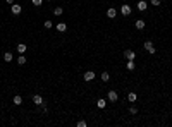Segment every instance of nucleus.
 I'll list each match as a JSON object with an SVG mask.
<instances>
[{"label":"nucleus","mask_w":172,"mask_h":127,"mask_svg":"<svg viewBox=\"0 0 172 127\" xmlns=\"http://www.w3.org/2000/svg\"><path fill=\"white\" fill-rule=\"evenodd\" d=\"M117 100H119V94H117V91L110 89L109 93H107V101H112V103H115Z\"/></svg>","instance_id":"1"},{"label":"nucleus","mask_w":172,"mask_h":127,"mask_svg":"<svg viewBox=\"0 0 172 127\" xmlns=\"http://www.w3.org/2000/svg\"><path fill=\"white\" fill-rule=\"evenodd\" d=\"M143 48H145V50H146L148 53H151V55L155 53V47H153V43H151L150 40H146L145 43H143Z\"/></svg>","instance_id":"2"},{"label":"nucleus","mask_w":172,"mask_h":127,"mask_svg":"<svg viewBox=\"0 0 172 127\" xmlns=\"http://www.w3.org/2000/svg\"><path fill=\"white\" fill-rule=\"evenodd\" d=\"M96 77V74L93 72V70H86V72H84V76H83V79L86 81V83H90V81H93Z\"/></svg>","instance_id":"3"},{"label":"nucleus","mask_w":172,"mask_h":127,"mask_svg":"<svg viewBox=\"0 0 172 127\" xmlns=\"http://www.w3.org/2000/svg\"><path fill=\"white\" fill-rule=\"evenodd\" d=\"M11 12H12L14 16H19V14L22 12V7H21L19 4H12V5H11Z\"/></svg>","instance_id":"4"},{"label":"nucleus","mask_w":172,"mask_h":127,"mask_svg":"<svg viewBox=\"0 0 172 127\" xmlns=\"http://www.w3.org/2000/svg\"><path fill=\"white\" fill-rule=\"evenodd\" d=\"M131 12H132V9H131V5H121V14L122 16H131Z\"/></svg>","instance_id":"5"},{"label":"nucleus","mask_w":172,"mask_h":127,"mask_svg":"<svg viewBox=\"0 0 172 127\" xmlns=\"http://www.w3.org/2000/svg\"><path fill=\"white\" fill-rule=\"evenodd\" d=\"M124 58H126V60H134V58H136V53H134L132 50H126V52H124Z\"/></svg>","instance_id":"6"},{"label":"nucleus","mask_w":172,"mask_h":127,"mask_svg":"<svg viewBox=\"0 0 172 127\" xmlns=\"http://www.w3.org/2000/svg\"><path fill=\"white\" fill-rule=\"evenodd\" d=\"M136 9H138V11H146V9H148V4L145 2V0H139L138 4H136Z\"/></svg>","instance_id":"7"},{"label":"nucleus","mask_w":172,"mask_h":127,"mask_svg":"<svg viewBox=\"0 0 172 127\" xmlns=\"http://www.w3.org/2000/svg\"><path fill=\"white\" fill-rule=\"evenodd\" d=\"M134 26H136V29H139V31H143V29H145V26H146V22L143 21V19H138V21L134 22Z\"/></svg>","instance_id":"8"},{"label":"nucleus","mask_w":172,"mask_h":127,"mask_svg":"<svg viewBox=\"0 0 172 127\" xmlns=\"http://www.w3.org/2000/svg\"><path fill=\"white\" fill-rule=\"evenodd\" d=\"M55 28H57V31H59V33H66V31H67V24H66V22H59Z\"/></svg>","instance_id":"9"},{"label":"nucleus","mask_w":172,"mask_h":127,"mask_svg":"<svg viewBox=\"0 0 172 127\" xmlns=\"http://www.w3.org/2000/svg\"><path fill=\"white\" fill-rule=\"evenodd\" d=\"M115 16H117V11H115L114 7H110L109 11H107V17L109 19H115Z\"/></svg>","instance_id":"10"},{"label":"nucleus","mask_w":172,"mask_h":127,"mask_svg":"<svg viewBox=\"0 0 172 127\" xmlns=\"http://www.w3.org/2000/svg\"><path fill=\"white\" fill-rule=\"evenodd\" d=\"M31 100H33V103H35L36 106H38V105H41V103H45V101H43V98H41L40 94H35V96H33Z\"/></svg>","instance_id":"11"},{"label":"nucleus","mask_w":172,"mask_h":127,"mask_svg":"<svg viewBox=\"0 0 172 127\" xmlns=\"http://www.w3.org/2000/svg\"><path fill=\"white\" fill-rule=\"evenodd\" d=\"M126 67H127V70H129V72H132V70L136 69V64H134V60H127Z\"/></svg>","instance_id":"12"},{"label":"nucleus","mask_w":172,"mask_h":127,"mask_svg":"<svg viewBox=\"0 0 172 127\" xmlns=\"http://www.w3.org/2000/svg\"><path fill=\"white\" fill-rule=\"evenodd\" d=\"M26 62H28V58H26L24 55L21 53V55H19V57H17V64H19V65H24Z\"/></svg>","instance_id":"13"},{"label":"nucleus","mask_w":172,"mask_h":127,"mask_svg":"<svg viewBox=\"0 0 172 127\" xmlns=\"http://www.w3.org/2000/svg\"><path fill=\"white\" fill-rule=\"evenodd\" d=\"M12 103L19 106V105H21V103H22V98H21V96H19V94H16L14 98H12Z\"/></svg>","instance_id":"14"},{"label":"nucleus","mask_w":172,"mask_h":127,"mask_svg":"<svg viewBox=\"0 0 172 127\" xmlns=\"http://www.w3.org/2000/svg\"><path fill=\"white\" fill-rule=\"evenodd\" d=\"M62 14H64V9H62V7H55V9H53V16H57V17H60Z\"/></svg>","instance_id":"15"},{"label":"nucleus","mask_w":172,"mask_h":127,"mask_svg":"<svg viewBox=\"0 0 172 127\" xmlns=\"http://www.w3.org/2000/svg\"><path fill=\"white\" fill-rule=\"evenodd\" d=\"M96 106H98V108H105V106H107V100L100 98L98 101H96Z\"/></svg>","instance_id":"16"},{"label":"nucleus","mask_w":172,"mask_h":127,"mask_svg":"<svg viewBox=\"0 0 172 127\" xmlns=\"http://www.w3.org/2000/svg\"><path fill=\"white\" fill-rule=\"evenodd\" d=\"M26 50H28V47H26L24 43H17V52L19 53H24Z\"/></svg>","instance_id":"17"},{"label":"nucleus","mask_w":172,"mask_h":127,"mask_svg":"<svg viewBox=\"0 0 172 127\" xmlns=\"http://www.w3.org/2000/svg\"><path fill=\"white\" fill-rule=\"evenodd\" d=\"M12 58H14V57H12L11 52H5V53H4V62H12Z\"/></svg>","instance_id":"18"},{"label":"nucleus","mask_w":172,"mask_h":127,"mask_svg":"<svg viewBox=\"0 0 172 127\" xmlns=\"http://www.w3.org/2000/svg\"><path fill=\"white\" fill-rule=\"evenodd\" d=\"M100 79H102L103 83H107V81L110 79V74L109 72H102V74H100Z\"/></svg>","instance_id":"19"},{"label":"nucleus","mask_w":172,"mask_h":127,"mask_svg":"<svg viewBox=\"0 0 172 127\" xmlns=\"http://www.w3.org/2000/svg\"><path fill=\"white\" fill-rule=\"evenodd\" d=\"M127 100H129V101H136V100H138L136 93H129V94H127Z\"/></svg>","instance_id":"20"},{"label":"nucleus","mask_w":172,"mask_h":127,"mask_svg":"<svg viewBox=\"0 0 172 127\" xmlns=\"http://www.w3.org/2000/svg\"><path fill=\"white\" fill-rule=\"evenodd\" d=\"M53 28V22L50 21V19H47V21H45V29H52Z\"/></svg>","instance_id":"21"},{"label":"nucleus","mask_w":172,"mask_h":127,"mask_svg":"<svg viewBox=\"0 0 172 127\" xmlns=\"http://www.w3.org/2000/svg\"><path fill=\"white\" fill-rule=\"evenodd\" d=\"M31 2H33V5H35V7H40V5L43 4V0H31Z\"/></svg>","instance_id":"22"},{"label":"nucleus","mask_w":172,"mask_h":127,"mask_svg":"<svg viewBox=\"0 0 172 127\" xmlns=\"http://www.w3.org/2000/svg\"><path fill=\"white\" fill-rule=\"evenodd\" d=\"M150 4H151V5H155V7H158V5L162 4V0H150Z\"/></svg>","instance_id":"23"},{"label":"nucleus","mask_w":172,"mask_h":127,"mask_svg":"<svg viewBox=\"0 0 172 127\" xmlns=\"http://www.w3.org/2000/svg\"><path fill=\"white\" fill-rule=\"evenodd\" d=\"M129 113H131V115H136V113H138V108H136V106H131V108H129Z\"/></svg>","instance_id":"24"},{"label":"nucleus","mask_w":172,"mask_h":127,"mask_svg":"<svg viewBox=\"0 0 172 127\" xmlns=\"http://www.w3.org/2000/svg\"><path fill=\"white\" fill-rule=\"evenodd\" d=\"M77 127H86V120H79V122H77Z\"/></svg>","instance_id":"25"},{"label":"nucleus","mask_w":172,"mask_h":127,"mask_svg":"<svg viewBox=\"0 0 172 127\" xmlns=\"http://www.w3.org/2000/svg\"><path fill=\"white\" fill-rule=\"evenodd\" d=\"M5 2H7V4H11V5L14 4V0H5Z\"/></svg>","instance_id":"26"},{"label":"nucleus","mask_w":172,"mask_h":127,"mask_svg":"<svg viewBox=\"0 0 172 127\" xmlns=\"http://www.w3.org/2000/svg\"><path fill=\"white\" fill-rule=\"evenodd\" d=\"M45 2H52V0H45Z\"/></svg>","instance_id":"27"},{"label":"nucleus","mask_w":172,"mask_h":127,"mask_svg":"<svg viewBox=\"0 0 172 127\" xmlns=\"http://www.w3.org/2000/svg\"><path fill=\"white\" fill-rule=\"evenodd\" d=\"M122 2H124V0H122Z\"/></svg>","instance_id":"28"}]
</instances>
